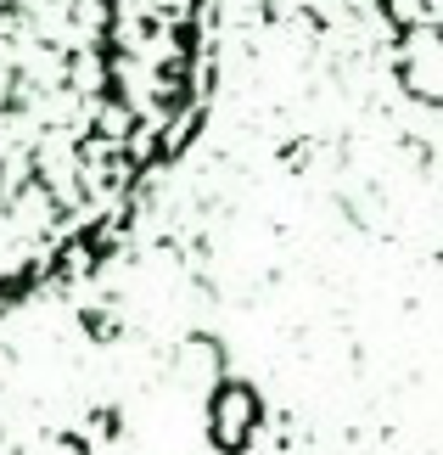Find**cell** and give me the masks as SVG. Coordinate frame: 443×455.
Listing matches in <instances>:
<instances>
[{
  "instance_id": "obj_1",
  "label": "cell",
  "mask_w": 443,
  "mask_h": 455,
  "mask_svg": "<svg viewBox=\"0 0 443 455\" xmlns=\"http://www.w3.org/2000/svg\"><path fill=\"white\" fill-rule=\"evenodd\" d=\"M208 84L214 0H0V304L130 236Z\"/></svg>"
}]
</instances>
